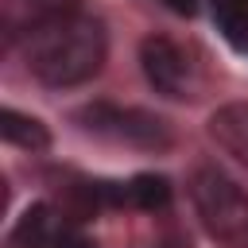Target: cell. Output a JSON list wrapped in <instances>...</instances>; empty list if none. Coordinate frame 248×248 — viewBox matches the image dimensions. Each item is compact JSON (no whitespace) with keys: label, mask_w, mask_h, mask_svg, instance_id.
I'll return each instance as SVG.
<instances>
[{"label":"cell","mask_w":248,"mask_h":248,"mask_svg":"<svg viewBox=\"0 0 248 248\" xmlns=\"http://www.w3.org/2000/svg\"><path fill=\"white\" fill-rule=\"evenodd\" d=\"M19 46H23V66L31 70V78L50 89H70L97 78L108 58L105 23L81 8L35 27L27 39H19Z\"/></svg>","instance_id":"obj_1"},{"label":"cell","mask_w":248,"mask_h":248,"mask_svg":"<svg viewBox=\"0 0 248 248\" xmlns=\"http://www.w3.org/2000/svg\"><path fill=\"white\" fill-rule=\"evenodd\" d=\"M186 186L202 229L221 248H248V190L236 178H229L217 163L194 167Z\"/></svg>","instance_id":"obj_2"},{"label":"cell","mask_w":248,"mask_h":248,"mask_svg":"<svg viewBox=\"0 0 248 248\" xmlns=\"http://www.w3.org/2000/svg\"><path fill=\"white\" fill-rule=\"evenodd\" d=\"M74 124L85 132L124 143V147H143V151H163L170 147V124L147 108L136 105H116V101H89L74 112Z\"/></svg>","instance_id":"obj_3"},{"label":"cell","mask_w":248,"mask_h":248,"mask_svg":"<svg viewBox=\"0 0 248 248\" xmlns=\"http://www.w3.org/2000/svg\"><path fill=\"white\" fill-rule=\"evenodd\" d=\"M140 70L147 85L170 101L198 97V62L190 58L186 46H178L167 35H147L140 43Z\"/></svg>","instance_id":"obj_4"},{"label":"cell","mask_w":248,"mask_h":248,"mask_svg":"<svg viewBox=\"0 0 248 248\" xmlns=\"http://www.w3.org/2000/svg\"><path fill=\"white\" fill-rule=\"evenodd\" d=\"M8 248H97V240L81 229V217H70L50 202H35L16 217Z\"/></svg>","instance_id":"obj_5"},{"label":"cell","mask_w":248,"mask_h":248,"mask_svg":"<svg viewBox=\"0 0 248 248\" xmlns=\"http://www.w3.org/2000/svg\"><path fill=\"white\" fill-rule=\"evenodd\" d=\"M66 12H78V0H0V27H4L8 43H19L35 27H43Z\"/></svg>","instance_id":"obj_6"},{"label":"cell","mask_w":248,"mask_h":248,"mask_svg":"<svg viewBox=\"0 0 248 248\" xmlns=\"http://www.w3.org/2000/svg\"><path fill=\"white\" fill-rule=\"evenodd\" d=\"M205 132H209V140H213L225 155H232L236 163L248 167V101L221 105V108L209 116Z\"/></svg>","instance_id":"obj_7"},{"label":"cell","mask_w":248,"mask_h":248,"mask_svg":"<svg viewBox=\"0 0 248 248\" xmlns=\"http://www.w3.org/2000/svg\"><path fill=\"white\" fill-rule=\"evenodd\" d=\"M0 136H4V143L23 147V151H46L50 147L46 124L39 116L19 112V108H0Z\"/></svg>","instance_id":"obj_8"},{"label":"cell","mask_w":248,"mask_h":248,"mask_svg":"<svg viewBox=\"0 0 248 248\" xmlns=\"http://www.w3.org/2000/svg\"><path fill=\"white\" fill-rule=\"evenodd\" d=\"M170 178L167 174H132L128 178V205L132 209H167L170 205Z\"/></svg>","instance_id":"obj_9"},{"label":"cell","mask_w":248,"mask_h":248,"mask_svg":"<svg viewBox=\"0 0 248 248\" xmlns=\"http://www.w3.org/2000/svg\"><path fill=\"white\" fill-rule=\"evenodd\" d=\"M205 4H209L217 31L240 50L244 39H248V0H205Z\"/></svg>","instance_id":"obj_10"},{"label":"cell","mask_w":248,"mask_h":248,"mask_svg":"<svg viewBox=\"0 0 248 248\" xmlns=\"http://www.w3.org/2000/svg\"><path fill=\"white\" fill-rule=\"evenodd\" d=\"M163 8H170L174 16H194L198 12V0H159Z\"/></svg>","instance_id":"obj_11"},{"label":"cell","mask_w":248,"mask_h":248,"mask_svg":"<svg viewBox=\"0 0 248 248\" xmlns=\"http://www.w3.org/2000/svg\"><path fill=\"white\" fill-rule=\"evenodd\" d=\"M240 50H244V54H248V39H244V46H240Z\"/></svg>","instance_id":"obj_12"}]
</instances>
